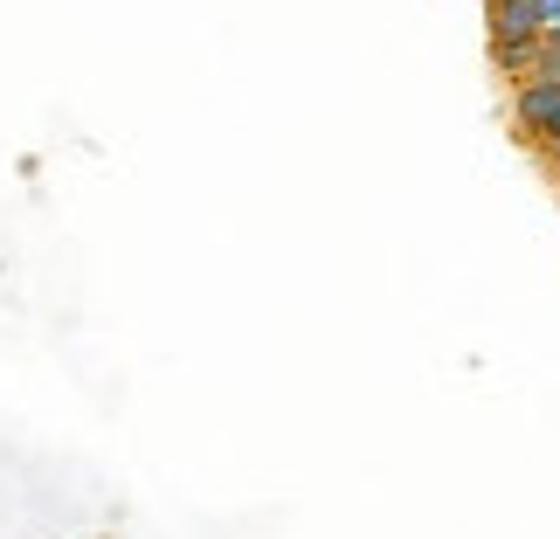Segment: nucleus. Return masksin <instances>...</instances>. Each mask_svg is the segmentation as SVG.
<instances>
[{
    "label": "nucleus",
    "mask_w": 560,
    "mask_h": 539,
    "mask_svg": "<svg viewBox=\"0 0 560 539\" xmlns=\"http://www.w3.org/2000/svg\"><path fill=\"white\" fill-rule=\"evenodd\" d=\"M512 118H520V132L540 145L560 132V83L547 77H526V83H512Z\"/></svg>",
    "instance_id": "obj_1"
},
{
    "label": "nucleus",
    "mask_w": 560,
    "mask_h": 539,
    "mask_svg": "<svg viewBox=\"0 0 560 539\" xmlns=\"http://www.w3.org/2000/svg\"><path fill=\"white\" fill-rule=\"evenodd\" d=\"M533 14H540V35L560 42V0H533Z\"/></svg>",
    "instance_id": "obj_2"
},
{
    "label": "nucleus",
    "mask_w": 560,
    "mask_h": 539,
    "mask_svg": "<svg viewBox=\"0 0 560 539\" xmlns=\"http://www.w3.org/2000/svg\"><path fill=\"white\" fill-rule=\"evenodd\" d=\"M540 153H547V166L560 174V132H553V139H540Z\"/></svg>",
    "instance_id": "obj_3"
},
{
    "label": "nucleus",
    "mask_w": 560,
    "mask_h": 539,
    "mask_svg": "<svg viewBox=\"0 0 560 539\" xmlns=\"http://www.w3.org/2000/svg\"><path fill=\"white\" fill-rule=\"evenodd\" d=\"M485 8H499V0H485Z\"/></svg>",
    "instance_id": "obj_4"
}]
</instances>
